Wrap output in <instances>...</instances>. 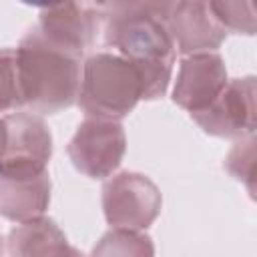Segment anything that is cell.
Listing matches in <instances>:
<instances>
[{"mask_svg":"<svg viewBox=\"0 0 257 257\" xmlns=\"http://www.w3.org/2000/svg\"><path fill=\"white\" fill-rule=\"evenodd\" d=\"M98 10L104 42L139 70L143 98L163 96L175 62V44L167 28L171 2H110L98 4Z\"/></svg>","mask_w":257,"mask_h":257,"instance_id":"6da1fadb","label":"cell"},{"mask_svg":"<svg viewBox=\"0 0 257 257\" xmlns=\"http://www.w3.org/2000/svg\"><path fill=\"white\" fill-rule=\"evenodd\" d=\"M82 58L48 42L32 28L16 48L22 104L32 112L52 114L78 98Z\"/></svg>","mask_w":257,"mask_h":257,"instance_id":"7a4b0ae2","label":"cell"},{"mask_svg":"<svg viewBox=\"0 0 257 257\" xmlns=\"http://www.w3.org/2000/svg\"><path fill=\"white\" fill-rule=\"evenodd\" d=\"M143 98L139 70L114 52H98L84 60L78 104L86 116L120 120Z\"/></svg>","mask_w":257,"mask_h":257,"instance_id":"3957f363","label":"cell"},{"mask_svg":"<svg viewBox=\"0 0 257 257\" xmlns=\"http://www.w3.org/2000/svg\"><path fill=\"white\" fill-rule=\"evenodd\" d=\"M6 143L0 153V179H32L46 173L52 155V137L46 122L34 112L4 116Z\"/></svg>","mask_w":257,"mask_h":257,"instance_id":"277c9868","label":"cell"},{"mask_svg":"<svg viewBox=\"0 0 257 257\" xmlns=\"http://www.w3.org/2000/svg\"><path fill=\"white\" fill-rule=\"evenodd\" d=\"M104 217L114 229L143 231L161 211L157 185L141 173H120L102 187Z\"/></svg>","mask_w":257,"mask_h":257,"instance_id":"5b68a950","label":"cell"},{"mask_svg":"<svg viewBox=\"0 0 257 257\" xmlns=\"http://www.w3.org/2000/svg\"><path fill=\"white\" fill-rule=\"evenodd\" d=\"M126 137L118 120L86 116L68 145L72 165L90 179L108 177L122 161Z\"/></svg>","mask_w":257,"mask_h":257,"instance_id":"8992f818","label":"cell"},{"mask_svg":"<svg viewBox=\"0 0 257 257\" xmlns=\"http://www.w3.org/2000/svg\"><path fill=\"white\" fill-rule=\"evenodd\" d=\"M255 78H235L227 82L223 92L199 112L193 120L209 135L225 139H243L255 131Z\"/></svg>","mask_w":257,"mask_h":257,"instance_id":"52a82bcc","label":"cell"},{"mask_svg":"<svg viewBox=\"0 0 257 257\" xmlns=\"http://www.w3.org/2000/svg\"><path fill=\"white\" fill-rule=\"evenodd\" d=\"M102 16L98 6L88 4H54L40 10V22L36 30L58 48H64L82 58L84 50L92 44Z\"/></svg>","mask_w":257,"mask_h":257,"instance_id":"ba28073f","label":"cell"},{"mask_svg":"<svg viewBox=\"0 0 257 257\" xmlns=\"http://www.w3.org/2000/svg\"><path fill=\"white\" fill-rule=\"evenodd\" d=\"M227 82V68L217 52L191 54L179 66L173 100L193 114L205 110L223 92Z\"/></svg>","mask_w":257,"mask_h":257,"instance_id":"9c48e42d","label":"cell"},{"mask_svg":"<svg viewBox=\"0 0 257 257\" xmlns=\"http://www.w3.org/2000/svg\"><path fill=\"white\" fill-rule=\"evenodd\" d=\"M167 28L175 50L187 56L215 52L227 34L215 20L209 2H171Z\"/></svg>","mask_w":257,"mask_h":257,"instance_id":"30bf717a","label":"cell"},{"mask_svg":"<svg viewBox=\"0 0 257 257\" xmlns=\"http://www.w3.org/2000/svg\"><path fill=\"white\" fill-rule=\"evenodd\" d=\"M8 251L12 257H84L46 217L18 223L8 233Z\"/></svg>","mask_w":257,"mask_h":257,"instance_id":"8fae6325","label":"cell"},{"mask_svg":"<svg viewBox=\"0 0 257 257\" xmlns=\"http://www.w3.org/2000/svg\"><path fill=\"white\" fill-rule=\"evenodd\" d=\"M50 203V179L42 173L32 179H0V215L26 223L44 215Z\"/></svg>","mask_w":257,"mask_h":257,"instance_id":"7c38bea8","label":"cell"},{"mask_svg":"<svg viewBox=\"0 0 257 257\" xmlns=\"http://www.w3.org/2000/svg\"><path fill=\"white\" fill-rule=\"evenodd\" d=\"M90 257H155V247L141 231L112 229L96 243Z\"/></svg>","mask_w":257,"mask_h":257,"instance_id":"4fadbf2b","label":"cell"},{"mask_svg":"<svg viewBox=\"0 0 257 257\" xmlns=\"http://www.w3.org/2000/svg\"><path fill=\"white\" fill-rule=\"evenodd\" d=\"M209 8L225 32H255V2H209Z\"/></svg>","mask_w":257,"mask_h":257,"instance_id":"5bb4252c","label":"cell"},{"mask_svg":"<svg viewBox=\"0 0 257 257\" xmlns=\"http://www.w3.org/2000/svg\"><path fill=\"white\" fill-rule=\"evenodd\" d=\"M227 171L245 187L249 189V195H255V137H243L227 155L225 159Z\"/></svg>","mask_w":257,"mask_h":257,"instance_id":"9a60e30c","label":"cell"},{"mask_svg":"<svg viewBox=\"0 0 257 257\" xmlns=\"http://www.w3.org/2000/svg\"><path fill=\"white\" fill-rule=\"evenodd\" d=\"M22 104L18 64L14 48H0V112Z\"/></svg>","mask_w":257,"mask_h":257,"instance_id":"2e32d148","label":"cell"},{"mask_svg":"<svg viewBox=\"0 0 257 257\" xmlns=\"http://www.w3.org/2000/svg\"><path fill=\"white\" fill-rule=\"evenodd\" d=\"M4 143H6V124H4V118H0V153L4 149Z\"/></svg>","mask_w":257,"mask_h":257,"instance_id":"e0dca14e","label":"cell"},{"mask_svg":"<svg viewBox=\"0 0 257 257\" xmlns=\"http://www.w3.org/2000/svg\"><path fill=\"white\" fill-rule=\"evenodd\" d=\"M2 251H4V241H2V237H0V255H2Z\"/></svg>","mask_w":257,"mask_h":257,"instance_id":"ac0fdd59","label":"cell"}]
</instances>
